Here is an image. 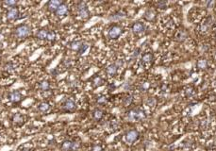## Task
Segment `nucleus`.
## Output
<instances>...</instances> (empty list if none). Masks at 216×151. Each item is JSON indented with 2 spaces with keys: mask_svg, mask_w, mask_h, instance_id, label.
Here are the masks:
<instances>
[{
  "mask_svg": "<svg viewBox=\"0 0 216 151\" xmlns=\"http://www.w3.org/2000/svg\"><path fill=\"white\" fill-rule=\"evenodd\" d=\"M145 117V113L140 108H134L128 113V119L129 121H141Z\"/></svg>",
  "mask_w": 216,
  "mask_h": 151,
  "instance_id": "f257e3e1",
  "label": "nucleus"
},
{
  "mask_svg": "<svg viewBox=\"0 0 216 151\" xmlns=\"http://www.w3.org/2000/svg\"><path fill=\"white\" fill-rule=\"evenodd\" d=\"M14 34H15V36L19 39L26 38L30 34V28L26 24L19 25L18 26H16V28L14 29Z\"/></svg>",
  "mask_w": 216,
  "mask_h": 151,
  "instance_id": "f03ea898",
  "label": "nucleus"
},
{
  "mask_svg": "<svg viewBox=\"0 0 216 151\" xmlns=\"http://www.w3.org/2000/svg\"><path fill=\"white\" fill-rule=\"evenodd\" d=\"M123 33V28L122 26L119 25H112L110 29L109 32H108V35H109V38L111 40H116L118 39L121 35Z\"/></svg>",
  "mask_w": 216,
  "mask_h": 151,
  "instance_id": "7ed1b4c3",
  "label": "nucleus"
},
{
  "mask_svg": "<svg viewBox=\"0 0 216 151\" xmlns=\"http://www.w3.org/2000/svg\"><path fill=\"white\" fill-rule=\"evenodd\" d=\"M79 146H80V145H79V143H78V142L66 140L61 144V148L63 151H76L79 148Z\"/></svg>",
  "mask_w": 216,
  "mask_h": 151,
  "instance_id": "20e7f679",
  "label": "nucleus"
},
{
  "mask_svg": "<svg viewBox=\"0 0 216 151\" xmlns=\"http://www.w3.org/2000/svg\"><path fill=\"white\" fill-rule=\"evenodd\" d=\"M76 11H78V14L80 18L82 19H88L90 17V11L87 7V5L84 2H80L78 8H76Z\"/></svg>",
  "mask_w": 216,
  "mask_h": 151,
  "instance_id": "39448f33",
  "label": "nucleus"
},
{
  "mask_svg": "<svg viewBox=\"0 0 216 151\" xmlns=\"http://www.w3.org/2000/svg\"><path fill=\"white\" fill-rule=\"evenodd\" d=\"M61 108H62V110H64V112L72 113V112H75V110H76V105L75 101H74L73 99L67 98V99H65L63 102H62Z\"/></svg>",
  "mask_w": 216,
  "mask_h": 151,
  "instance_id": "423d86ee",
  "label": "nucleus"
},
{
  "mask_svg": "<svg viewBox=\"0 0 216 151\" xmlns=\"http://www.w3.org/2000/svg\"><path fill=\"white\" fill-rule=\"evenodd\" d=\"M8 99L10 100L11 103L17 104V103H19V102L22 101V99H23V95H22V94L19 91H12L8 95Z\"/></svg>",
  "mask_w": 216,
  "mask_h": 151,
  "instance_id": "0eeeda50",
  "label": "nucleus"
},
{
  "mask_svg": "<svg viewBox=\"0 0 216 151\" xmlns=\"http://www.w3.org/2000/svg\"><path fill=\"white\" fill-rule=\"evenodd\" d=\"M142 64L143 65V67L145 69L149 68L152 63H153V55L151 54L150 52H147L145 54H143L142 57Z\"/></svg>",
  "mask_w": 216,
  "mask_h": 151,
  "instance_id": "6e6552de",
  "label": "nucleus"
},
{
  "mask_svg": "<svg viewBox=\"0 0 216 151\" xmlns=\"http://www.w3.org/2000/svg\"><path fill=\"white\" fill-rule=\"evenodd\" d=\"M68 10L69 8L68 6L66 5L65 3H61L60 7L57 9V11H55V14L57 17H60V18H62V17H64L67 15V13H68Z\"/></svg>",
  "mask_w": 216,
  "mask_h": 151,
  "instance_id": "1a4fd4ad",
  "label": "nucleus"
},
{
  "mask_svg": "<svg viewBox=\"0 0 216 151\" xmlns=\"http://www.w3.org/2000/svg\"><path fill=\"white\" fill-rule=\"evenodd\" d=\"M138 138H139V133L135 130H128L125 133V141H127L128 143H134Z\"/></svg>",
  "mask_w": 216,
  "mask_h": 151,
  "instance_id": "9d476101",
  "label": "nucleus"
},
{
  "mask_svg": "<svg viewBox=\"0 0 216 151\" xmlns=\"http://www.w3.org/2000/svg\"><path fill=\"white\" fill-rule=\"evenodd\" d=\"M211 24V19L210 18H206L205 20L202 21V23L198 26V31L201 34H205L210 28V26Z\"/></svg>",
  "mask_w": 216,
  "mask_h": 151,
  "instance_id": "9b49d317",
  "label": "nucleus"
},
{
  "mask_svg": "<svg viewBox=\"0 0 216 151\" xmlns=\"http://www.w3.org/2000/svg\"><path fill=\"white\" fill-rule=\"evenodd\" d=\"M19 15H20L19 10L16 8H12V9H10L7 12V19L10 21H14L19 18Z\"/></svg>",
  "mask_w": 216,
  "mask_h": 151,
  "instance_id": "f8f14e48",
  "label": "nucleus"
},
{
  "mask_svg": "<svg viewBox=\"0 0 216 151\" xmlns=\"http://www.w3.org/2000/svg\"><path fill=\"white\" fill-rule=\"evenodd\" d=\"M132 31L135 34H143V32L145 31V26L142 22H136L133 26H132Z\"/></svg>",
  "mask_w": 216,
  "mask_h": 151,
  "instance_id": "ddd939ff",
  "label": "nucleus"
},
{
  "mask_svg": "<svg viewBox=\"0 0 216 151\" xmlns=\"http://www.w3.org/2000/svg\"><path fill=\"white\" fill-rule=\"evenodd\" d=\"M12 122L16 126H22L26 122L25 115H23L22 113H14V114H13V116H12Z\"/></svg>",
  "mask_w": 216,
  "mask_h": 151,
  "instance_id": "4468645a",
  "label": "nucleus"
},
{
  "mask_svg": "<svg viewBox=\"0 0 216 151\" xmlns=\"http://www.w3.org/2000/svg\"><path fill=\"white\" fill-rule=\"evenodd\" d=\"M118 65H117L115 63H110V65H108V67L106 68V73L108 74V76L110 77H114L116 76L117 72H118Z\"/></svg>",
  "mask_w": 216,
  "mask_h": 151,
  "instance_id": "2eb2a0df",
  "label": "nucleus"
},
{
  "mask_svg": "<svg viewBox=\"0 0 216 151\" xmlns=\"http://www.w3.org/2000/svg\"><path fill=\"white\" fill-rule=\"evenodd\" d=\"M62 2L60 0H51L47 3V9L48 11H50L52 12H55L57 11V9L60 7V5Z\"/></svg>",
  "mask_w": 216,
  "mask_h": 151,
  "instance_id": "dca6fc26",
  "label": "nucleus"
},
{
  "mask_svg": "<svg viewBox=\"0 0 216 151\" xmlns=\"http://www.w3.org/2000/svg\"><path fill=\"white\" fill-rule=\"evenodd\" d=\"M50 109H51L50 104H49L48 102H46V101L41 102V103L38 105V110L43 113H46L49 112V110Z\"/></svg>",
  "mask_w": 216,
  "mask_h": 151,
  "instance_id": "f3484780",
  "label": "nucleus"
},
{
  "mask_svg": "<svg viewBox=\"0 0 216 151\" xmlns=\"http://www.w3.org/2000/svg\"><path fill=\"white\" fill-rule=\"evenodd\" d=\"M38 86H39V89L43 92H46V91H49L51 88V85H50V82L48 80H41L39 83H38Z\"/></svg>",
  "mask_w": 216,
  "mask_h": 151,
  "instance_id": "a211bd4d",
  "label": "nucleus"
},
{
  "mask_svg": "<svg viewBox=\"0 0 216 151\" xmlns=\"http://www.w3.org/2000/svg\"><path fill=\"white\" fill-rule=\"evenodd\" d=\"M83 43H82L81 41H73V42L70 43V47H71L72 50L76 51V52H79L80 48H81L82 46H83Z\"/></svg>",
  "mask_w": 216,
  "mask_h": 151,
  "instance_id": "6ab92c4d",
  "label": "nucleus"
},
{
  "mask_svg": "<svg viewBox=\"0 0 216 151\" xmlns=\"http://www.w3.org/2000/svg\"><path fill=\"white\" fill-rule=\"evenodd\" d=\"M104 80H103V78L100 77V76H96V77L93 78V80H92V85L93 86V88H97L101 86Z\"/></svg>",
  "mask_w": 216,
  "mask_h": 151,
  "instance_id": "aec40b11",
  "label": "nucleus"
},
{
  "mask_svg": "<svg viewBox=\"0 0 216 151\" xmlns=\"http://www.w3.org/2000/svg\"><path fill=\"white\" fill-rule=\"evenodd\" d=\"M103 116H104V112H103L102 110H100V109L93 110V117L94 120H96V121H99V120H101L103 118Z\"/></svg>",
  "mask_w": 216,
  "mask_h": 151,
  "instance_id": "412c9836",
  "label": "nucleus"
},
{
  "mask_svg": "<svg viewBox=\"0 0 216 151\" xmlns=\"http://www.w3.org/2000/svg\"><path fill=\"white\" fill-rule=\"evenodd\" d=\"M49 29H40L39 31L36 34V37L40 40H46L47 38V34H48Z\"/></svg>",
  "mask_w": 216,
  "mask_h": 151,
  "instance_id": "4be33fe9",
  "label": "nucleus"
},
{
  "mask_svg": "<svg viewBox=\"0 0 216 151\" xmlns=\"http://www.w3.org/2000/svg\"><path fill=\"white\" fill-rule=\"evenodd\" d=\"M15 70V65H14V63H6V65L4 66V71H5V72H7V73H12L13 71Z\"/></svg>",
  "mask_w": 216,
  "mask_h": 151,
  "instance_id": "5701e85b",
  "label": "nucleus"
},
{
  "mask_svg": "<svg viewBox=\"0 0 216 151\" xmlns=\"http://www.w3.org/2000/svg\"><path fill=\"white\" fill-rule=\"evenodd\" d=\"M150 82L149 81H147V80H143V81H142L141 83H140V85H139V89H140L141 91H147L148 89L150 88Z\"/></svg>",
  "mask_w": 216,
  "mask_h": 151,
  "instance_id": "b1692460",
  "label": "nucleus"
},
{
  "mask_svg": "<svg viewBox=\"0 0 216 151\" xmlns=\"http://www.w3.org/2000/svg\"><path fill=\"white\" fill-rule=\"evenodd\" d=\"M197 67L199 69H206L208 67V61L205 59H201L197 61Z\"/></svg>",
  "mask_w": 216,
  "mask_h": 151,
  "instance_id": "393cba45",
  "label": "nucleus"
},
{
  "mask_svg": "<svg viewBox=\"0 0 216 151\" xmlns=\"http://www.w3.org/2000/svg\"><path fill=\"white\" fill-rule=\"evenodd\" d=\"M56 32L53 31V30H49L48 31V34H47V38H46V41H49V42H53L56 40Z\"/></svg>",
  "mask_w": 216,
  "mask_h": 151,
  "instance_id": "a878e982",
  "label": "nucleus"
},
{
  "mask_svg": "<svg viewBox=\"0 0 216 151\" xmlns=\"http://www.w3.org/2000/svg\"><path fill=\"white\" fill-rule=\"evenodd\" d=\"M175 37H177L178 41H184V40L186 39V33L184 32V30H178L177 32V35H175Z\"/></svg>",
  "mask_w": 216,
  "mask_h": 151,
  "instance_id": "bb28decb",
  "label": "nucleus"
},
{
  "mask_svg": "<svg viewBox=\"0 0 216 151\" xmlns=\"http://www.w3.org/2000/svg\"><path fill=\"white\" fill-rule=\"evenodd\" d=\"M107 97L105 95H99L96 98V103L98 105H105L107 103Z\"/></svg>",
  "mask_w": 216,
  "mask_h": 151,
  "instance_id": "cd10ccee",
  "label": "nucleus"
},
{
  "mask_svg": "<svg viewBox=\"0 0 216 151\" xmlns=\"http://www.w3.org/2000/svg\"><path fill=\"white\" fill-rule=\"evenodd\" d=\"M156 17V14H155V12L153 11H148L146 13H145V18L148 20V21H153L154 20V18Z\"/></svg>",
  "mask_w": 216,
  "mask_h": 151,
  "instance_id": "c85d7f7f",
  "label": "nucleus"
},
{
  "mask_svg": "<svg viewBox=\"0 0 216 151\" xmlns=\"http://www.w3.org/2000/svg\"><path fill=\"white\" fill-rule=\"evenodd\" d=\"M123 17H125V13L122 12V11H118L117 13H115V14L112 15L110 17V19H112V20H119L121 18H123Z\"/></svg>",
  "mask_w": 216,
  "mask_h": 151,
  "instance_id": "c756f323",
  "label": "nucleus"
},
{
  "mask_svg": "<svg viewBox=\"0 0 216 151\" xmlns=\"http://www.w3.org/2000/svg\"><path fill=\"white\" fill-rule=\"evenodd\" d=\"M4 4H5L6 6H8L9 8H15L16 5H17V1H14V0H6L5 2H4Z\"/></svg>",
  "mask_w": 216,
  "mask_h": 151,
  "instance_id": "7c9ffc66",
  "label": "nucleus"
},
{
  "mask_svg": "<svg viewBox=\"0 0 216 151\" xmlns=\"http://www.w3.org/2000/svg\"><path fill=\"white\" fill-rule=\"evenodd\" d=\"M193 95H195V89L192 87H188L187 89H185V95L187 97H192Z\"/></svg>",
  "mask_w": 216,
  "mask_h": 151,
  "instance_id": "2f4dec72",
  "label": "nucleus"
},
{
  "mask_svg": "<svg viewBox=\"0 0 216 151\" xmlns=\"http://www.w3.org/2000/svg\"><path fill=\"white\" fill-rule=\"evenodd\" d=\"M92 151H103V147L100 145H96L93 146Z\"/></svg>",
  "mask_w": 216,
  "mask_h": 151,
  "instance_id": "473e14b6",
  "label": "nucleus"
},
{
  "mask_svg": "<svg viewBox=\"0 0 216 151\" xmlns=\"http://www.w3.org/2000/svg\"><path fill=\"white\" fill-rule=\"evenodd\" d=\"M87 48H88V44H87V43H83V46H82L81 48H80V50H79V52H78V54H83V53L87 50Z\"/></svg>",
  "mask_w": 216,
  "mask_h": 151,
  "instance_id": "72a5a7b5",
  "label": "nucleus"
},
{
  "mask_svg": "<svg viewBox=\"0 0 216 151\" xmlns=\"http://www.w3.org/2000/svg\"><path fill=\"white\" fill-rule=\"evenodd\" d=\"M156 6L158 9H163L166 6V3L165 2H158V3H156Z\"/></svg>",
  "mask_w": 216,
  "mask_h": 151,
  "instance_id": "f704fd0d",
  "label": "nucleus"
},
{
  "mask_svg": "<svg viewBox=\"0 0 216 151\" xmlns=\"http://www.w3.org/2000/svg\"><path fill=\"white\" fill-rule=\"evenodd\" d=\"M2 38H3V35H2L1 33H0V41H1V40H2Z\"/></svg>",
  "mask_w": 216,
  "mask_h": 151,
  "instance_id": "c9c22d12",
  "label": "nucleus"
},
{
  "mask_svg": "<svg viewBox=\"0 0 216 151\" xmlns=\"http://www.w3.org/2000/svg\"><path fill=\"white\" fill-rule=\"evenodd\" d=\"M22 151H31L30 149H26V148H24V150H22Z\"/></svg>",
  "mask_w": 216,
  "mask_h": 151,
  "instance_id": "e433bc0d",
  "label": "nucleus"
},
{
  "mask_svg": "<svg viewBox=\"0 0 216 151\" xmlns=\"http://www.w3.org/2000/svg\"><path fill=\"white\" fill-rule=\"evenodd\" d=\"M0 101H1V97H0Z\"/></svg>",
  "mask_w": 216,
  "mask_h": 151,
  "instance_id": "4c0bfd02",
  "label": "nucleus"
}]
</instances>
